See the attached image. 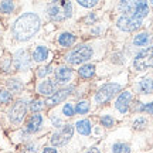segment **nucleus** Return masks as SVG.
Masks as SVG:
<instances>
[{
    "label": "nucleus",
    "mask_w": 153,
    "mask_h": 153,
    "mask_svg": "<svg viewBox=\"0 0 153 153\" xmlns=\"http://www.w3.org/2000/svg\"><path fill=\"white\" fill-rule=\"evenodd\" d=\"M72 76V70L68 67H58L55 70V81L61 82V84H65L71 79Z\"/></svg>",
    "instance_id": "12"
},
{
    "label": "nucleus",
    "mask_w": 153,
    "mask_h": 153,
    "mask_svg": "<svg viewBox=\"0 0 153 153\" xmlns=\"http://www.w3.org/2000/svg\"><path fill=\"white\" fill-rule=\"evenodd\" d=\"M51 68H53L51 65H47V67H41V68H38L37 75L40 76V78H43V76H45L47 74H50V72H51Z\"/></svg>",
    "instance_id": "28"
},
{
    "label": "nucleus",
    "mask_w": 153,
    "mask_h": 153,
    "mask_svg": "<svg viewBox=\"0 0 153 153\" xmlns=\"http://www.w3.org/2000/svg\"><path fill=\"white\" fill-rule=\"evenodd\" d=\"M58 43H60L61 47H70L75 43V36L71 33H62L58 37Z\"/></svg>",
    "instance_id": "17"
},
{
    "label": "nucleus",
    "mask_w": 153,
    "mask_h": 153,
    "mask_svg": "<svg viewBox=\"0 0 153 153\" xmlns=\"http://www.w3.org/2000/svg\"><path fill=\"white\" fill-rule=\"evenodd\" d=\"M101 123H102L104 126L111 128V126H114V118H112V116H109V115H105V116H102V118H101Z\"/></svg>",
    "instance_id": "27"
},
{
    "label": "nucleus",
    "mask_w": 153,
    "mask_h": 153,
    "mask_svg": "<svg viewBox=\"0 0 153 153\" xmlns=\"http://www.w3.org/2000/svg\"><path fill=\"white\" fill-rule=\"evenodd\" d=\"M94 74H95V65H92V64H87V65H82L79 68V75L82 78H89Z\"/></svg>",
    "instance_id": "19"
},
{
    "label": "nucleus",
    "mask_w": 153,
    "mask_h": 153,
    "mask_svg": "<svg viewBox=\"0 0 153 153\" xmlns=\"http://www.w3.org/2000/svg\"><path fill=\"white\" fill-rule=\"evenodd\" d=\"M72 133H74V126L72 125H65L51 136L50 142L53 143L54 146H62V145H65V143L72 137Z\"/></svg>",
    "instance_id": "5"
},
{
    "label": "nucleus",
    "mask_w": 153,
    "mask_h": 153,
    "mask_svg": "<svg viewBox=\"0 0 153 153\" xmlns=\"http://www.w3.org/2000/svg\"><path fill=\"white\" fill-rule=\"evenodd\" d=\"M40 17L34 13H24L13 24V36L19 41L30 40L40 28Z\"/></svg>",
    "instance_id": "1"
},
{
    "label": "nucleus",
    "mask_w": 153,
    "mask_h": 153,
    "mask_svg": "<svg viewBox=\"0 0 153 153\" xmlns=\"http://www.w3.org/2000/svg\"><path fill=\"white\" fill-rule=\"evenodd\" d=\"M74 89V87H68V88H64V89H60V91H57V92L54 94V95H51V97H48V99L45 101V104L48 105V106H54V105L60 104V102H62L64 99L71 94V91Z\"/></svg>",
    "instance_id": "9"
},
{
    "label": "nucleus",
    "mask_w": 153,
    "mask_h": 153,
    "mask_svg": "<svg viewBox=\"0 0 153 153\" xmlns=\"http://www.w3.org/2000/svg\"><path fill=\"white\" fill-rule=\"evenodd\" d=\"M33 58H34V61H37V62H43V61L47 60V58H48V50H47V47L38 45L37 48L34 50Z\"/></svg>",
    "instance_id": "15"
},
{
    "label": "nucleus",
    "mask_w": 153,
    "mask_h": 153,
    "mask_svg": "<svg viewBox=\"0 0 153 153\" xmlns=\"http://www.w3.org/2000/svg\"><path fill=\"white\" fill-rule=\"evenodd\" d=\"M87 153H101L99 152V149H97V148H92V149H89Z\"/></svg>",
    "instance_id": "35"
},
{
    "label": "nucleus",
    "mask_w": 153,
    "mask_h": 153,
    "mask_svg": "<svg viewBox=\"0 0 153 153\" xmlns=\"http://www.w3.org/2000/svg\"><path fill=\"white\" fill-rule=\"evenodd\" d=\"M75 126H76V131L79 132L81 135H84V136H88V135L91 133V123H89L88 119L78 120L75 123Z\"/></svg>",
    "instance_id": "16"
},
{
    "label": "nucleus",
    "mask_w": 153,
    "mask_h": 153,
    "mask_svg": "<svg viewBox=\"0 0 153 153\" xmlns=\"http://www.w3.org/2000/svg\"><path fill=\"white\" fill-rule=\"evenodd\" d=\"M119 91H120V85H118V84H106L95 94V101H97V104H105L106 101L114 98Z\"/></svg>",
    "instance_id": "4"
},
{
    "label": "nucleus",
    "mask_w": 153,
    "mask_h": 153,
    "mask_svg": "<svg viewBox=\"0 0 153 153\" xmlns=\"http://www.w3.org/2000/svg\"><path fill=\"white\" fill-rule=\"evenodd\" d=\"M139 88H140V91H142L143 94H148L149 91H150V82H149V79H143V81L140 82Z\"/></svg>",
    "instance_id": "29"
},
{
    "label": "nucleus",
    "mask_w": 153,
    "mask_h": 153,
    "mask_svg": "<svg viewBox=\"0 0 153 153\" xmlns=\"http://www.w3.org/2000/svg\"><path fill=\"white\" fill-rule=\"evenodd\" d=\"M7 88H9V92H20L23 89V84L20 79L11 78L7 81Z\"/></svg>",
    "instance_id": "18"
},
{
    "label": "nucleus",
    "mask_w": 153,
    "mask_h": 153,
    "mask_svg": "<svg viewBox=\"0 0 153 153\" xmlns=\"http://www.w3.org/2000/svg\"><path fill=\"white\" fill-rule=\"evenodd\" d=\"M148 41H149V34L148 33H140L135 37L133 44L137 45V47H142V45H145V44H148Z\"/></svg>",
    "instance_id": "20"
},
{
    "label": "nucleus",
    "mask_w": 153,
    "mask_h": 153,
    "mask_svg": "<svg viewBox=\"0 0 153 153\" xmlns=\"http://www.w3.org/2000/svg\"><path fill=\"white\" fill-rule=\"evenodd\" d=\"M61 6H62V16H64V19H67V17L71 16L72 13V4L70 3V1H61Z\"/></svg>",
    "instance_id": "25"
},
{
    "label": "nucleus",
    "mask_w": 153,
    "mask_h": 153,
    "mask_svg": "<svg viewBox=\"0 0 153 153\" xmlns=\"http://www.w3.org/2000/svg\"><path fill=\"white\" fill-rule=\"evenodd\" d=\"M38 92L43 94V95H47V97L54 95L57 92V81H51V79L43 81L38 85Z\"/></svg>",
    "instance_id": "11"
},
{
    "label": "nucleus",
    "mask_w": 153,
    "mask_h": 153,
    "mask_svg": "<svg viewBox=\"0 0 153 153\" xmlns=\"http://www.w3.org/2000/svg\"><path fill=\"white\" fill-rule=\"evenodd\" d=\"M62 114L65 115V116H72V115H74V108H72V105L65 104L64 109H62Z\"/></svg>",
    "instance_id": "32"
},
{
    "label": "nucleus",
    "mask_w": 153,
    "mask_h": 153,
    "mask_svg": "<svg viewBox=\"0 0 153 153\" xmlns=\"http://www.w3.org/2000/svg\"><path fill=\"white\" fill-rule=\"evenodd\" d=\"M14 67L19 71H24L30 67V55L26 50H19L14 55Z\"/></svg>",
    "instance_id": "8"
},
{
    "label": "nucleus",
    "mask_w": 153,
    "mask_h": 153,
    "mask_svg": "<svg viewBox=\"0 0 153 153\" xmlns=\"http://www.w3.org/2000/svg\"><path fill=\"white\" fill-rule=\"evenodd\" d=\"M140 109H142L143 112H148V114H153V102H150V104H146V105H143Z\"/></svg>",
    "instance_id": "33"
},
{
    "label": "nucleus",
    "mask_w": 153,
    "mask_h": 153,
    "mask_svg": "<svg viewBox=\"0 0 153 153\" xmlns=\"http://www.w3.org/2000/svg\"><path fill=\"white\" fill-rule=\"evenodd\" d=\"M43 153H57V149H54V148H45L43 150Z\"/></svg>",
    "instance_id": "34"
},
{
    "label": "nucleus",
    "mask_w": 153,
    "mask_h": 153,
    "mask_svg": "<svg viewBox=\"0 0 153 153\" xmlns=\"http://www.w3.org/2000/svg\"><path fill=\"white\" fill-rule=\"evenodd\" d=\"M152 88H153V82H152Z\"/></svg>",
    "instance_id": "36"
},
{
    "label": "nucleus",
    "mask_w": 153,
    "mask_h": 153,
    "mask_svg": "<svg viewBox=\"0 0 153 153\" xmlns=\"http://www.w3.org/2000/svg\"><path fill=\"white\" fill-rule=\"evenodd\" d=\"M44 108V102L40 101V99H34L30 102V111L31 112H40V111Z\"/></svg>",
    "instance_id": "23"
},
{
    "label": "nucleus",
    "mask_w": 153,
    "mask_h": 153,
    "mask_svg": "<svg viewBox=\"0 0 153 153\" xmlns=\"http://www.w3.org/2000/svg\"><path fill=\"white\" fill-rule=\"evenodd\" d=\"M146 119H143V118H139V119H136L135 122H133V128L135 129H143L145 126H146Z\"/></svg>",
    "instance_id": "30"
},
{
    "label": "nucleus",
    "mask_w": 153,
    "mask_h": 153,
    "mask_svg": "<svg viewBox=\"0 0 153 153\" xmlns=\"http://www.w3.org/2000/svg\"><path fill=\"white\" fill-rule=\"evenodd\" d=\"M114 153H131V148L126 143H115L112 146Z\"/></svg>",
    "instance_id": "21"
},
{
    "label": "nucleus",
    "mask_w": 153,
    "mask_h": 153,
    "mask_svg": "<svg viewBox=\"0 0 153 153\" xmlns=\"http://www.w3.org/2000/svg\"><path fill=\"white\" fill-rule=\"evenodd\" d=\"M11 99H13V97H11V92H9V91H0V101L3 102V104H10Z\"/></svg>",
    "instance_id": "26"
},
{
    "label": "nucleus",
    "mask_w": 153,
    "mask_h": 153,
    "mask_svg": "<svg viewBox=\"0 0 153 153\" xmlns=\"http://www.w3.org/2000/svg\"><path fill=\"white\" fill-rule=\"evenodd\" d=\"M92 57V48L89 45H79L78 48L72 50L70 54L67 55V61L70 64H74V65H78L81 62H85L89 58Z\"/></svg>",
    "instance_id": "2"
},
{
    "label": "nucleus",
    "mask_w": 153,
    "mask_h": 153,
    "mask_svg": "<svg viewBox=\"0 0 153 153\" xmlns=\"http://www.w3.org/2000/svg\"><path fill=\"white\" fill-rule=\"evenodd\" d=\"M78 3H79L81 6H84V7H95V6L98 4L97 0H88V1L87 0H79Z\"/></svg>",
    "instance_id": "31"
},
{
    "label": "nucleus",
    "mask_w": 153,
    "mask_h": 153,
    "mask_svg": "<svg viewBox=\"0 0 153 153\" xmlns=\"http://www.w3.org/2000/svg\"><path fill=\"white\" fill-rule=\"evenodd\" d=\"M133 67L142 71V70H148V68H153V45L149 48L140 51L136 55V58L133 61Z\"/></svg>",
    "instance_id": "3"
},
{
    "label": "nucleus",
    "mask_w": 153,
    "mask_h": 153,
    "mask_svg": "<svg viewBox=\"0 0 153 153\" xmlns=\"http://www.w3.org/2000/svg\"><path fill=\"white\" fill-rule=\"evenodd\" d=\"M43 123V118H41V115H33L30 119L27 120V125H26V132L27 133H36V132L40 129V126Z\"/></svg>",
    "instance_id": "13"
},
{
    "label": "nucleus",
    "mask_w": 153,
    "mask_h": 153,
    "mask_svg": "<svg viewBox=\"0 0 153 153\" xmlns=\"http://www.w3.org/2000/svg\"><path fill=\"white\" fill-rule=\"evenodd\" d=\"M47 14H48L50 19H53V20H55V22H58V20H62V19H64V16L61 14V10H60V7H58L57 3H51V4L47 7Z\"/></svg>",
    "instance_id": "14"
},
{
    "label": "nucleus",
    "mask_w": 153,
    "mask_h": 153,
    "mask_svg": "<svg viewBox=\"0 0 153 153\" xmlns=\"http://www.w3.org/2000/svg\"><path fill=\"white\" fill-rule=\"evenodd\" d=\"M14 10V3L13 1H1L0 3V11L1 13H11Z\"/></svg>",
    "instance_id": "24"
},
{
    "label": "nucleus",
    "mask_w": 153,
    "mask_h": 153,
    "mask_svg": "<svg viewBox=\"0 0 153 153\" xmlns=\"http://www.w3.org/2000/svg\"><path fill=\"white\" fill-rule=\"evenodd\" d=\"M88 109H89V102L88 101H81V102H78L75 106V112L76 114H87Z\"/></svg>",
    "instance_id": "22"
},
{
    "label": "nucleus",
    "mask_w": 153,
    "mask_h": 153,
    "mask_svg": "<svg viewBox=\"0 0 153 153\" xmlns=\"http://www.w3.org/2000/svg\"><path fill=\"white\" fill-rule=\"evenodd\" d=\"M26 109H27V105H26V101L23 99H19L16 101L13 106H11L10 112H9V118L13 123H20L26 115Z\"/></svg>",
    "instance_id": "6"
},
{
    "label": "nucleus",
    "mask_w": 153,
    "mask_h": 153,
    "mask_svg": "<svg viewBox=\"0 0 153 153\" xmlns=\"http://www.w3.org/2000/svg\"><path fill=\"white\" fill-rule=\"evenodd\" d=\"M131 101H132V94L129 92V91H125V92H122L119 95V98L116 99L115 106H116V109L119 111L120 114H125L126 111L129 109V104H131Z\"/></svg>",
    "instance_id": "10"
},
{
    "label": "nucleus",
    "mask_w": 153,
    "mask_h": 153,
    "mask_svg": "<svg viewBox=\"0 0 153 153\" xmlns=\"http://www.w3.org/2000/svg\"><path fill=\"white\" fill-rule=\"evenodd\" d=\"M116 26H118L120 30H123V31H135L137 28H140L142 22H140V20H136V19H133V17H131V16H122L118 19Z\"/></svg>",
    "instance_id": "7"
}]
</instances>
